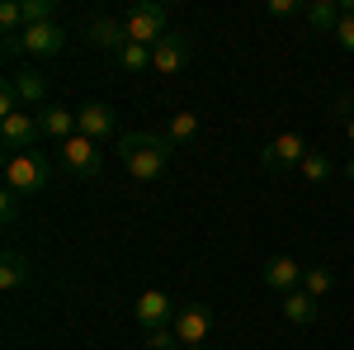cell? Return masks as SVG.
I'll list each match as a JSON object with an SVG mask.
<instances>
[{"label": "cell", "instance_id": "cell-1", "mask_svg": "<svg viewBox=\"0 0 354 350\" xmlns=\"http://www.w3.org/2000/svg\"><path fill=\"white\" fill-rule=\"evenodd\" d=\"M170 157H175V147H170L165 133H123L118 137V161L128 166V175L142 180V185L161 180Z\"/></svg>", "mask_w": 354, "mask_h": 350}, {"label": "cell", "instance_id": "cell-2", "mask_svg": "<svg viewBox=\"0 0 354 350\" xmlns=\"http://www.w3.org/2000/svg\"><path fill=\"white\" fill-rule=\"evenodd\" d=\"M48 180H53V161H48L38 147L5 161V189H15V194H43Z\"/></svg>", "mask_w": 354, "mask_h": 350}, {"label": "cell", "instance_id": "cell-3", "mask_svg": "<svg viewBox=\"0 0 354 350\" xmlns=\"http://www.w3.org/2000/svg\"><path fill=\"white\" fill-rule=\"evenodd\" d=\"M118 19H123V28H128V38L142 43V48H156L165 33H170V10L156 5V0H142V5H133V10H123Z\"/></svg>", "mask_w": 354, "mask_h": 350}, {"label": "cell", "instance_id": "cell-4", "mask_svg": "<svg viewBox=\"0 0 354 350\" xmlns=\"http://www.w3.org/2000/svg\"><path fill=\"white\" fill-rule=\"evenodd\" d=\"M38 137H43V123H38V114H33V109H19V114L0 119V147H5L10 157L33 152V147H38Z\"/></svg>", "mask_w": 354, "mask_h": 350}, {"label": "cell", "instance_id": "cell-5", "mask_svg": "<svg viewBox=\"0 0 354 350\" xmlns=\"http://www.w3.org/2000/svg\"><path fill=\"white\" fill-rule=\"evenodd\" d=\"M175 336H180L185 350H208V341H213V313L203 303H185L175 313Z\"/></svg>", "mask_w": 354, "mask_h": 350}, {"label": "cell", "instance_id": "cell-6", "mask_svg": "<svg viewBox=\"0 0 354 350\" xmlns=\"http://www.w3.org/2000/svg\"><path fill=\"white\" fill-rule=\"evenodd\" d=\"M62 166H66L76 180H95V175L104 170V152H100V142H90L85 133H76L71 142H62Z\"/></svg>", "mask_w": 354, "mask_h": 350}, {"label": "cell", "instance_id": "cell-7", "mask_svg": "<svg viewBox=\"0 0 354 350\" xmlns=\"http://www.w3.org/2000/svg\"><path fill=\"white\" fill-rule=\"evenodd\" d=\"M307 152H312V147H307L302 133H279L274 142L260 147V166H265V170H293V166L307 161Z\"/></svg>", "mask_w": 354, "mask_h": 350}, {"label": "cell", "instance_id": "cell-8", "mask_svg": "<svg viewBox=\"0 0 354 350\" xmlns=\"http://www.w3.org/2000/svg\"><path fill=\"white\" fill-rule=\"evenodd\" d=\"M19 53L38 57V62H53V57L66 53V28L57 24H28L24 33H19Z\"/></svg>", "mask_w": 354, "mask_h": 350}, {"label": "cell", "instance_id": "cell-9", "mask_svg": "<svg viewBox=\"0 0 354 350\" xmlns=\"http://www.w3.org/2000/svg\"><path fill=\"white\" fill-rule=\"evenodd\" d=\"M175 298L165 294V289H147V294L137 298V308H133V317H137V326L142 331H156V326H170L175 322Z\"/></svg>", "mask_w": 354, "mask_h": 350}, {"label": "cell", "instance_id": "cell-10", "mask_svg": "<svg viewBox=\"0 0 354 350\" xmlns=\"http://www.w3.org/2000/svg\"><path fill=\"white\" fill-rule=\"evenodd\" d=\"M189 67V38L185 33H165L161 43L151 48V71H161V76H180Z\"/></svg>", "mask_w": 354, "mask_h": 350}, {"label": "cell", "instance_id": "cell-11", "mask_svg": "<svg viewBox=\"0 0 354 350\" xmlns=\"http://www.w3.org/2000/svg\"><path fill=\"white\" fill-rule=\"evenodd\" d=\"M85 38H90V48H100V53H123L133 38H128V28H123V19H113V15H100V19H90V28H85Z\"/></svg>", "mask_w": 354, "mask_h": 350}, {"label": "cell", "instance_id": "cell-12", "mask_svg": "<svg viewBox=\"0 0 354 350\" xmlns=\"http://www.w3.org/2000/svg\"><path fill=\"white\" fill-rule=\"evenodd\" d=\"M302 274H307V265H298L293 256H270V261H265V284H270L274 294L302 289Z\"/></svg>", "mask_w": 354, "mask_h": 350}, {"label": "cell", "instance_id": "cell-13", "mask_svg": "<svg viewBox=\"0 0 354 350\" xmlns=\"http://www.w3.org/2000/svg\"><path fill=\"white\" fill-rule=\"evenodd\" d=\"M38 123H43V137H57V142H71L81 133L76 109H66V105H43L38 109Z\"/></svg>", "mask_w": 354, "mask_h": 350}, {"label": "cell", "instance_id": "cell-14", "mask_svg": "<svg viewBox=\"0 0 354 350\" xmlns=\"http://www.w3.org/2000/svg\"><path fill=\"white\" fill-rule=\"evenodd\" d=\"M76 119H81V133L90 137V142H100L104 147V137H113V128H118V119H113V109L109 105H81L76 109Z\"/></svg>", "mask_w": 354, "mask_h": 350}, {"label": "cell", "instance_id": "cell-15", "mask_svg": "<svg viewBox=\"0 0 354 350\" xmlns=\"http://www.w3.org/2000/svg\"><path fill=\"white\" fill-rule=\"evenodd\" d=\"M28 279H33L28 256H19V251H5V256H0V289H5V294H19V289H28Z\"/></svg>", "mask_w": 354, "mask_h": 350}, {"label": "cell", "instance_id": "cell-16", "mask_svg": "<svg viewBox=\"0 0 354 350\" xmlns=\"http://www.w3.org/2000/svg\"><path fill=\"white\" fill-rule=\"evenodd\" d=\"M10 85H15V95H19V105H24V109H33V105H43V100H48V76H43V71H33V67L15 71Z\"/></svg>", "mask_w": 354, "mask_h": 350}, {"label": "cell", "instance_id": "cell-17", "mask_svg": "<svg viewBox=\"0 0 354 350\" xmlns=\"http://www.w3.org/2000/svg\"><path fill=\"white\" fill-rule=\"evenodd\" d=\"M317 313H322V303H317L312 294H302V289L283 294V322H293V326H312V322H317Z\"/></svg>", "mask_w": 354, "mask_h": 350}, {"label": "cell", "instance_id": "cell-18", "mask_svg": "<svg viewBox=\"0 0 354 350\" xmlns=\"http://www.w3.org/2000/svg\"><path fill=\"white\" fill-rule=\"evenodd\" d=\"M165 137H170V147H175V152H180V147H189L194 137H198V114H189V109L170 114V123H165Z\"/></svg>", "mask_w": 354, "mask_h": 350}, {"label": "cell", "instance_id": "cell-19", "mask_svg": "<svg viewBox=\"0 0 354 350\" xmlns=\"http://www.w3.org/2000/svg\"><path fill=\"white\" fill-rule=\"evenodd\" d=\"M302 19L317 28V33H335V24H340V5H335V0H312Z\"/></svg>", "mask_w": 354, "mask_h": 350}, {"label": "cell", "instance_id": "cell-20", "mask_svg": "<svg viewBox=\"0 0 354 350\" xmlns=\"http://www.w3.org/2000/svg\"><path fill=\"white\" fill-rule=\"evenodd\" d=\"M113 67H118L123 76H142V71H151V48H142V43H128L123 53L113 57Z\"/></svg>", "mask_w": 354, "mask_h": 350}, {"label": "cell", "instance_id": "cell-21", "mask_svg": "<svg viewBox=\"0 0 354 350\" xmlns=\"http://www.w3.org/2000/svg\"><path fill=\"white\" fill-rule=\"evenodd\" d=\"M335 289V274H330L326 265H307V274H302V294H312L317 303Z\"/></svg>", "mask_w": 354, "mask_h": 350}, {"label": "cell", "instance_id": "cell-22", "mask_svg": "<svg viewBox=\"0 0 354 350\" xmlns=\"http://www.w3.org/2000/svg\"><path fill=\"white\" fill-rule=\"evenodd\" d=\"M330 170H335V166H330L326 152H307V161L298 166V175L307 180V185H326V180H330Z\"/></svg>", "mask_w": 354, "mask_h": 350}, {"label": "cell", "instance_id": "cell-23", "mask_svg": "<svg viewBox=\"0 0 354 350\" xmlns=\"http://www.w3.org/2000/svg\"><path fill=\"white\" fill-rule=\"evenodd\" d=\"M0 28H5V38H19V33H24V5H19V0H5V5H0Z\"/></svg>", "mask_w": 354, "mask_h": 350}, {"label": "cell", "instance_id": "cell-24", "mask_svg": "<svg viewBox=\"0 0 354 350\" xmlns=\"http://www.w3.org/2000/svg\"><path fill=\"white\" fill-rule=\"evenodd\" d=\"M24 5V24H53L57 19V0H19Z\"/></svg>", "mask_w": 354, "mask_h": 350}, {"label": "cell", "instance_id": "cell-25", "mask_svg": "<svg viewBox=\"0 0 354 350\" xmlns=\"http://www.w3.org/2000/svg\"><path fill=\"white\" fill-rule=\"evenodd\" d=\"M147 336V350H180V336H175V322L156 326V331H142Z\"/></svg>", "mask_w": 354, "mask_h": 350}, {"label": "cell", "instance_id": "cell-26", "mask_svg": "<svg viewBox=\"0 0 354 350\" xmlns=\"http://www.w3.org/2000/svg\"><path fill=\"white\" fill-rule=\"evenodd\" d=\"M345 53H354V10H340V24H335V33H330Z\"/></svg>", "mask_w": 354, "mask_h": 350}, {"label": "cell", "instance_id": "cell-27", "mask_svg": "<svg viewBox=\"0 0 354 350\" xmlns=\"http://www.w3.org/2000/svg\"><path fill=\"white\" fill-rule=\"evenodd\" d=\"M270 15L274 19H298V15H307V5L302 0H270Z\"/></svg>", "mask_w": 354, "mask_h": 350}, {"label": "cell", "instance_id": "cell-28", "mask_svg": "<svg viewBox=\"0 0 354 350\" xmlns=\"http://www.w3.org/2000/svg\"><path fill=\"white\" fill-rule=\"evenodd\" d=\"M10 114H19V95H15V85L5 81L0 85V119H10Z\"/></svg>", "mask_w": 354, "mask_h": 350}, {"label": "cell", "instance_id": "cell-29", "mask_svg": "<svg viewBox=\"0 0 354 350\" xmlns=\"http://www.w3.org/2000/svg\"><path fill=\"white\" fill-rule=\"evenodd\" d=\"M0 218H5V222H15V218H19V194H15V189H5V194H0Z\"/></svg>", "mask_w": 354, "mask_h": 350}, {"label": "cell", "instance_id": "cell-30", "mask_svg": "<svg viewBox=\"0 0 354 350\" xmlns=\"http://www.w3.org/2000/svg\"><path fill=\"white\" fill-rule=\"evenodd\" d=\"M345 137H350V147H354V114H350V123H345Z\"/></svg>", "mask_w": 354, "mask_h": 350}, {"label": "cell", "instance_id": "cell-31", "mask_svg": "<svg viewBox=\"0 0 354 350\" xmlns=\"http://www.w3.org/2000/svg\"><path fill=\"white\" fill-rule=\"evenodd\" d=\"M345 175H350V180H354V157H350V166H345Z\"/></svg>", "mask_w": 354, "mask_h": 350}]
</instances>
